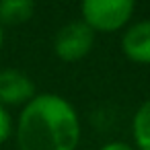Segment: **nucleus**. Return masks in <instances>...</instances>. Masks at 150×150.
Returning a JSON list of instances; mask_svg holds the SVG:
<instances>
[{"mask_svg": "<svg viewBox=\"0 0 150 150\" xmlns=\"http://www.w3.org/2000/svg\"><path fill=\"white\" fill-rule=\"evenodd\" d=\"M2 45H4V27L0 25V50H2Z\"/></svg>", "mask_w": 150, "mask_h": 150, "instance_id": "9d476101", "label": "nucleus"}, {"mask_svg": "<svg viewBox=\"0 0 150 150\" xmlns=\"http://www.w3.org/2000/svg\"><path fill=\"white\" fill-rule=\"evenodd\" d=\"M13 134V119L6 113V109L0 105V146H2Z\"/></svg>", "mask_w": 150, "mask_h": 150, "instance_id": "6e6552de", "label": "nucleus"}, {"mask_svg": "<svg viewBox=\"0 0 150 150\" xmlns=\"http://www.w3.org/2000/svg\"><path fill=\"white\" fill-rule=\"evenodd\" d=\"M95 45V31L84 21H70L54 37V54L66 64L84 60Z\"/></svg>", "mask_w": 150, "mask_h": 150, "instance_id": "7ed1b4c3", "label": "nucleus"}, {"mask_svg": "<svg viewBox=\"0 0 150 150\" xmlns=\"http://www.w3.org/2000/svg\"><path fill=\"white\" fill-rule=\"evenodd\" d=\"M121 52L134 64H140V66L150 64V19L138 21L123 31Z\"/></svg>", "mask_w": 150, "mask_h": 150, "instance_id": "39448f33", "label": "nucleus"}, {"mask_svg": "<svg viewBox=\"0 0 150 150\" xmlns=\"http://www.w3.org/2000/svg\"><path fill=\"white\" fill-rule=\"evenodd\" d=\"M15 136L19 150H76L80 142V117L64 97L37 93L23 107Z\"/></svg>", "mask_w": 150, "mask_h": 150, "instance_id": "f257e3e1", "label": "nucleus"}, {"mask_svg": "<svg viewBox=\"0 0 150 150\" xmlns=\"http://www.w3.org/2000/svg\"><path fill=\"white\" fill-rule=\"evenodd\" d=\"M35 15V0H0V25H25Z\"/></svg>", "mask_w": 150, "mask_h": 150, "instance_id": "423d86ee", "label": "nucleus"}, {"mask_svg": "<svg viewBox=\"0 0 150 150\" xmlns=\"http://www.w3.org/2000/svg\"><path fill=\"white\" fill-rule=\"evenodd\" d=\"M136 11V0H80V21L95 33H115L123 29Z\"/></svg>", "mask_w": 150, "mask_h": 150, "instance_id": "f03ea898", "label": "nucleus"}, {"mask_svg": "<svg viewBox=\"0 0 150 150\" xmlns=\"http://www.w3.org/2000/svg\"><path fill=\"white\" fill-rule=\"evenodd\" d=\"M132 136L138 150H150V99H146L134 113Z\"/></svg>", "mask_w": 150, "mask_h": 150, "instance_id": "0eeeda50", "label": "nucleus"}, {"mask_svg": "<svg viewBox=\"0 0 150 150\" xmlns=\"http://www.w3.org/2000/svg\"><path fill=\"white\" fill-rule=\"evenodd\" d=\"M37 95L35 82L31 80L29 74L6 68L0 70V105H27L33 97Z\"/></svg>", "mask_w": 150, "mask_h": 150, "instance_id": "20e7f679", "label": "nucleus"}, {"mask_svg": "<svg viewBox=\"0 0 150 150\" xmlns=\"http://www.w3.org/2000/svg\"><path fill=\"white\" fill-rule=\"evenodd\" d=\"M99 150H136V148H134V146H129V144H125V142L113 140V142H107V144H103Z\"/></svg>", "mask_w": 150, "mask_h": 150, "instance_id": "1a4fd4ad", "label": "nucleus"}]
</instances>
